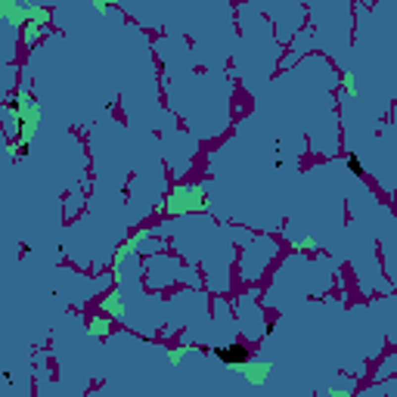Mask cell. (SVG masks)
I'll use <instances>...</instances> for the list:
<instances>
[{
  "label": "cell",
  "mask_w": 397,
  "mask_h": 397,
  "mask_svg": "<svg viewBox=\"0 0 397 397\" xmlns=\"http://www.w3.org/2000/svg\"><path fill=\"white\" fill-rule=\"evenodd\" d=\"M211 354L220 360V363H233V366H239V363H248V347H245L242 342H233L227 347H211Z\"/></svg>",
  "instance_id": "obj_1"
},
{
  "label": "cell",
  "mask_w": 397,
  "mask_h": 397,
  "mask_svg": "<svg viewBox=\"0 0 397 397\" xmlns=\"http://www.w3.org/2000/svg\"><path fill=\"white\" fill-rule=\"evenodd\" d=\"M347 171H351L354 177H363V174H366V168H363V161H360L357 152H347Z\"/></svg>",
  "instance_id": "obj_2"
}]
</instances>
